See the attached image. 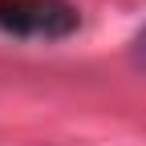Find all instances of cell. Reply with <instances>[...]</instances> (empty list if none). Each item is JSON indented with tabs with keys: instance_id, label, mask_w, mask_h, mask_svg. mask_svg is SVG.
<instances>
[{
	"instance_id": "6da1fadb",
	"label": "cell",
	"mask_w": 146,
	"mask_h": 146,
	"mask_svg": "<svg viewBox=\"0 0 146 146\" xmlns=\"http://www.w3.org/2000/svg\"><path fill=\"white\" fill-rule=\"evenodd\" d=\"M0 29L12 36L57 41L77 29V12L65 0H0Z\"/></svg>"
},
{
	"instance_id": "7a4b0ae2",
	"label": "cell",
	"mask_w": 146,
	"mask_h": 146,
	"mask_svg": "<svg viewBox=\"0 0 146 146\" xmlns=\"http://www.w3.org/2000/svg\"><path fill=\"white\" fill-rule=\"evenodd\" d=\"M138 57H142V61H146V29H142V33H138Z\"/></svg>"
}]
</instances>
